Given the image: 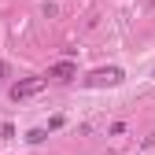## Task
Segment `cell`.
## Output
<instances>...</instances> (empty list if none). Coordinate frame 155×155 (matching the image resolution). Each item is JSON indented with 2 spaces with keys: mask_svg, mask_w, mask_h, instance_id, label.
<instances>
[{
  "mask_svg": "<svg viewBox=\"0 0 155 155\" xmlns=\"http://www.w3.org/2000/svg\"><path fill=\"white\" fill-rule=\"evenodd\" d=\"M0 74H4V63H0Z\"/></svg>",
  "mask_w": 155,
  "mask_h": 155,
  "instance_id": "5",
  "label": "cell"
},
{
  "mask_svg": "<svg viewBox=\"0 0 155 155\" xmlns=\"http://www.w3.org/2000/svg\"><path fill=\"white\" fill-rule=\"evenodd\" d=\"M78 70H74V63H59V67H52V78H59V81H70Z\"/></svg>",
  "mask_w": 155,
  "mask_h": 155,
  "instance_id": "3",
  "label": "cell"
},
{
  "mask_svg": "<svg viewBox=\"0 0 155 155\" xmlns=\"http://www.w3.org/2000/svg\"><path fill=\"white\" fill-rule=\"evenodd\" d=\"M45 137H48V133H45V129H33V133H30V137H26V140H30V144H41Z\"/></svg>",
  "mask_w": 155,
  "mask_h": 155,
  "instance_id": "4",
  "label": "cell"
},
{
  "mask_svg": "<svg viewBox=\"0 0 155 155\" xmlns=\"http://www.w3.org/2000/svg\"><path fill=\"white\" fill-rule=\"evenodd\" d=\"M122 81V70L118 67H107V70H92L89 78H85V85L89 89H100V85H118Z\"/></svg>",
  "mask_w": 155,
  "mask_h": 155,
  "instance_id": "1",
  "label": "cell"
},
{
  "mask_svg": "<svg viewBox=\"0 0 155 155\" xmlns=\"http://www.w3.org/2000/svg\"><path fill=\"white\" fill-rule=\"evenodd\" d=\"M45 85H48V78H26V81L11 85V100H26V96H37Z\"/></svg>",
  "mask_w": 155,
  "mask_h": 155,
  "instance_id": "2",
  "label": "cell"
}]
</instances>
